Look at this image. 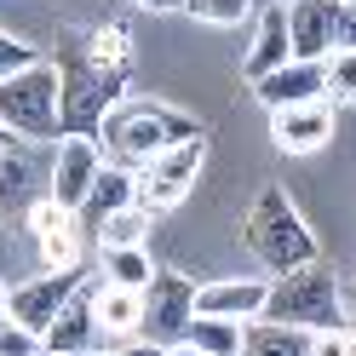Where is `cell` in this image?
<instances>
[{
  "label": "cell",
  "instance_id": "cell-1",
  "mask_svg": "<svg viewBox=\"0 0 356 356\" xmlns=\"http://www.w3.org/2000/svg\"><path fill=\"white\" fill-rule=\"evenodd\" d=\"M58 132H92L104 115L127 98V70L121 63H104L92 47H86V35H63L58 40Z\"/></svg>",
  "mask_w": 356,
  "mask_h": 356
},
{
  "label": "cell",
  "instance_id": "cell-2",
  "mask_svg": "<svg viewBox=\"0 0 356 356\" xmlns=\"http://www.w3.org/2000/svg\"><path fill=\"white\" fill-rule=\"evenodd\" d=\"M241 248H248L264 276H287L299 270V264H316V236H310V225L299 218V207L287 202L282 184H264L259 202L248 207V218H241Z\"/></svg>",
  "mask_w": 356,
  "mask_h": 356
},
{
  "label": "cell",
  "instance_id": "cell-3",
  "mask_svg": "<svg viewBox=\"0 0 356 356\" xmlns=\"http://www.w3.org/2000/svg\"><path fill=\"white\" fill-rule=\"evenodd\" d=\"M104 149H109V161L115 167H132L138 172L149 155H161L167 144H178V138H195V115H184V109H172V104H161V98H132V104H115L104 115Z\"/></svg>",
  "mask_w": 356,
  "mask_h": 356
},
{
  "label": "cell",
  "instance_id": "cell-4",
  "mask_svg": "<svg viewBox=\"0 0 356 356\" xmlns=\"http://www.w3.org/2000/svg\"><path fill=\"white\" fill-rule=\"evenodd\" d=\"M339 282H333V270L316 259V264H299V270L287 276H270V299H264V322H287V327H339Z\"/></svg>",
  "mask_w": 356,
  "mask_h": 356
},
{
  "label": "cell",
  "instance_id": "cell-5",
  "mask_svg": "<svg viewBox=\"0 0 356 356\" xmlns=\"http://www.w3.org/2000/svg\"><path fill=\"white\" fill-rule=\"evenodd\" d=\"M0 127L24 144L58 138V70L47 58H35L29 70L0 81Z\"/></svg>",
  "mask_w": 356,
  "mask_h": 356
},
{
  "label": "cell",
  "instance_id": "cell-6",
  "mask_svg": "<svg viewBox=\"0 0 356 356\" xmlns=\"http://www.w3.org/2000/svg\"><path fill=\"white\" fill-rule=\"evenodd\" d=\"M202 161H207V138H202V132L167 144L161 155H149V161L138 167V202H144L149 213L178 207V202L195 190V178H202Z\"/></svg>",
  "mask_w": 356,
  "mask_h": 356
},
{
  "label": "cell",
  "instance_id": "cell-7",
  "mask_svg": "<svg viewBox=\"0 0 356 356\" xmlns=\"http://www.w3.org/2000/svg\"><path fill=\"white\" fill-rule=\"evenodd\" d=\"M195 316V282H184L178 270H155L144 282V310H138V339L144 345H172L184 339V327Z\"/></svg>",
  "mask_w": 356,
  "mask_h": 356
},
{
  "label": "cell",
  "instance_id": "cell-8",
  "mask_svg": "<svg viewBox=\"0 0 356 356\" xmlns=\"http://www.w3.org/2000/svg\"><path fill=\"white\" fill-rule=\"evenodd\" d=\"M98 167H104V144L92 138V132H58L52 167H47V195H52L63 213H81Z\"/></svg>",
  "mask_w": 356,
  "mask_h": 356
},
{
  "label": "cell",
  "instance_id": "cell-9",
  "mask_svg": "<svg viewBox=\"0 0 356 356\" xmlns=\"http://www.w3.org/2000/svg\"><path fill=\"white\" fill-rule=\"evenodd\" d=\"M81 282H86L81 264H75V270H40L35 282H24V287H12V293H6V316L24 322V327H35V333H47V322L58 316V305L70 299Z\"/></svg>",
  "mask_w": 356,
  "mask_h": 356
},
{
  "label": "cell",
  "instance_id": "cell-10",
  "mask_svg": "<svg viewBox=\"0 0 356 356\" xmlns=\"http://www.w3.org/2000/svg\"><path fill=\"white\" fill-rule=\"evenodd\" d=\"M270 144L287 155H310L333 144V104L327 98H310V104H282L270 109Z\"/></svg>",
  "mask_w": 356,
  "mask_h": 356
},
{
  "label": "cell",
  "instance_id": "cell-11",
  "mask_svg": "<svg viewBox=\"0 0 356 356\" xmlns=\"http://www.w3.org/2000/svg\"><path fill=\"white\" fill-rule=\"evenodd\" d=\"M270 299V276H230L195 287V316H225V322H259Z\"/></svg>",
  "mask_w": 356,
  "mask_h": 356
},
{
  "label": "cell",
  "instance_id": "cell-12",
  "mask_svg": "<svg viewBox=\"0 0 356 356\" xmlns=\"http://www.w3.org/2000/svg\"><path fill=\"white\" fill-rule=\"evenodd\" d=\"M92 293L98 282H81L70 299L58 305V316L47 322V333H40V350H70V356H86L98 345V316H92Z\"/></svg>",
  "mask_w": 356,
  "mask_h": 356
},
{
  "label": "cell",
  "instance_id": "cell-13",
  "mask_svg": "<svg viewBox=\"0 0 356 356\" xmlns=\"http://www.w3.org/2000/svg\"><path fill=\"white\" fill-rule=\"evenodd\" d=\"M264 109H282V104H310V98H327V75H322V58H287L282 70L248 81Z\"/></svg>",
  "mask_w": 356,
  "mask_h": 356
},
{
  "label": "cell",
  "instance_id": "cell-14",
  "mask_svg": "<svg viewBox=\"0 0 356 356\" xmlns=\"http://www.w3.org/2000/svg\"><path fill=\"white\" fill-rule=\"evenodd\" d=\"M333 24H339V0H287V47H293V58H327Z\"/></svg>",
  "mask_w": 356,
  "mask_h": 356
},
{
  "label": "cell",
  "instance_id": "cell-15",
  "mask_svg": "<svg viewBox=\"0 0 356 356\" xmlns=\"http://www.w3.org/2000/svg\"><path fill=\"white\" fill-rule=\"evenodd\" d=\"M35 195H47L40 190V161H35V149L17 138V144H0V218H12V213H24Z\"/></svg>",
  "mask_w": 356,
  "mask_h": 356
},
{
  "label": "cell",
  "instance_id": "cell-16",
  "mask_svg": "<svg viewBox=\"0 0 356 356\" xmlns=\"http://www.w3.org/2000/svg\"><path fill=\"white\" fill-rule=\"evenodd\" d=\"M287 58H293V47H287V0H282V6H264V12H259V29H253L248 58H241V75L259 81V75L282 70Z\"/></svg>",
  "mask_w": 356,
  "mask_h": 356
},
{
  "label": "cell",
  "instance_id": "cell-17",
  "mask_svg": "<svg viewBox=\"0 0 356 356\" xmlns=\"http://www.w3.org/2000/svg\"><path fill=\"white\" fill-rule=\"evenodd\" d=\"M138 310H144V287H115L98 282L92 293V316H98V339H138Z\"/></svg>",
  "mask_w": 356,
  "mask_h": 356
},
{
  "label": "cell",
  "instance_id": "cell-18",
  "mask_svg": "<svg viewBox=\"0 0 356 356\" xmlns=\"http://www.w3.org/2000/svg\"><path fill=\"white\" fill-rule=\"evenodd\" d=\"M241 356H310V327L287 322H248L241 327Z\"/></svg>",
  "mask_w": 356,
  "mask_h": 356
},
{
  "label": "cell",
  "instance_id": "cell-19",
  "mask_svg": "<svg viewBox=\"0 0 356 356\" xmlns=\"http://www.w3.org/2000/svg\"><path fill=\"white\" fill-rule=\"evenodd\" d=\"M127 202H138V172H132V167H115V161H104L98 178H92V190H86V207H81V213L104 218V213H115V207H127Z\"/></svg>",
  "mask_w": 356,
  "mask_h": 356
},
{
  "label": "cell",
  "instance_id": "cell-20",
  "mask_svg": "<svg viewBox=\"0 0 356 356\" xmlns=\"http://www.w3.org/2000/svg\"><path fill=\"white\" fill-rule=\"evenodd\" d=\"M149 225H155V213L144 202H127L98 218V248H149Z\"/></svg>",
  "mask_w": 356,
  "mask_h": 356
},
{
  "label": "cell",
  "instance_id": "cell-21",
  "mask_svg": "<svg viewBox=\"0 0 356 356\" xmlns=\"http://www.w3.org/2000/svg\"><path fill=\"white\" fill-rule=\"evenodd\" d=\"M241 327L248 322H225V316H190L184 345H195L202 356H241Z\"/></svg>",
  "mask_w": 356,
  "mask_h": 356
},
{
  "label": "cell",
  "instance_id": "cell-22",
  "mask_svg": "<svg viewBox=\"0 0 356 356\" xmlns=\"http://www.w3.org/2000/svg\"><path fill=\"white\" fill-rule=\"evenodd\" d=\"M149 276H155L149 248H104V282H115V287H144Z\"/></svg>",
  "mask_w": 356,
  "mask_h": 356
},
{
  "label": "cell",
  "instance_id": "cell-23",
  "mask_svg": "<svg viewBox=\"0 0 356 356\" xmlns=\"http://www.w3.org/2000/svg\"><path fill=\"white\" fill-rule=\"evenodd\" d=\"M322 75H327V98L333 104H356V47H333L322 58Z\"/></svg>",
  "mask_w": 356,
  "mask_h": 356
},
{
  "label": "cell",
  "instance_id": "cell-24",
  "mask_svg": "<svg viewBox=\"0 0 356 356\" xmlns=\"http://www.w3.org/2000/svg\"><path fill=\"white\" fill-rule=\"evenodd\" d=\"M35 241H40V264H47V270H75V264H81V230H75V218L58 225L52 236H35Z\"/></svg>",
  "mask_w": 356,
  "mask_h": 356
},
{
  "label": "cell",
  "instance_id": "cell-25",
  "mask_svg": "<svg viewBox=\"0 0 356 356\" xmlns=\"http://www.w3.org/2000/svg\"><path fill=\"white\" fill-rule=\"evenodd\" d=\"M86 47H92L104 63H121V70H132V35H127L121 24H104V29H92V35H86Z\"/></svg>",
  "mask_w": 356,
  "mask_h": 356
},
{
  "label": "cell",
  "instance_id": "cell-26",
  "mask_svg": "<svg viewBox=\"0 0 356 356\" xmlns=\"http://www.w3.org/2000/svg\"><path fill=\"white\" fill-rule=\"evenodd\" d=\"M184 12H190V17H202V24L230 29V24H241V17L253 12V0H184Z\"/></svg>",
  "mask_w": 356,
  "mask_h": 356
},
{
  "label": "cell",
  "instance_id": "cell-27",
  "mask_svg": "<svg viewBox=\"0 0 356 356\" xmlns=\"http://www.w3.org/2000/svg\"><path fill=\"white\" fill-rule=\"evenodd\" d=\"M24 218H29V236H52L58 225H70L75 213H63V207L52 202V195H35V202L24 207Z\"/></svg>",
  "mask_w": 356,
  "mask_h": 356
},
{
  "label": "cell",
  "instance_id": "cell-28",
  "mask_svg": "<svg viewBox=\"0 0 356 356\" xmlns=\"http://www.w3.org/2000/svg\"><path fill=\"white\" fill-rule=\"evenodd\" d=\"M35 350H40V333L35 327L0 316V356H35Z\"/></svg>",
  "mask_w": 356,
  "mask_h": 356
},
{
  "label": "cell",
  "instance_id": "cell-29",
  "mask_svg": "<svg viewBox=\"0 0 356 356\" xmlns=\"http://www.w3.org/2000/svg\"><path fill=\"white\" fill-rule=\"evenodd\" d=\"M35 58H40V52L29 47V40H17V35H6V29H0V81H6V75H17V70H29Z\"/></svg>",
  "mask_w": 356,
  "mask_h": 356
},
{
  "label": "cell",
  "instance_id": "cell-30",
  "mask_svg": "<svg viewBox=\"0 0 356 356\" xmlns=\"http://www.w3.org/2000/svg\"><path fill=\"white\" fill-rule=\"evenodd\" d=\"M310 356H345V327H322V333H310Z\"/></svg>",
  "mask_w": 356,
  "mask_h": 356
},
{
  "label": "cell",
  "instance_id": "cell-31",
  "mask_svg": "<svg viewBox=\"0 0 356 356\" xmlns=\"http://www.w3.org/2000/svg\"><path fill=\"white\" fill-rule=\"evenodd\" d=\"M333 47H356V0H339V24H333Z\"/></svg>",
  "mask_w": 356,
  "mask_h": 356
},
{
  "label": "cell",
  "instance_id": "cell-32",
  "mask_svg": "<svg viewBox=\"0 0 356 356\" xmlns=\"http://www.w3.org/2000/svg\"><path fill=\"white\" fill-rule=\"evenodd\" d=\"M86 356H161V350H155V345H104V350H86Z\"/></svg>",
  "mask_w": 356,
  "mask_h": 356
},
{
  "label": "cell",
  "instance_id": "cell-33",
  "mask_svg": "<svg viewBox=\"0 0 356 356\" xmlns=\"http://www.w3.org/2000/svg\"><path fill=\"white\" fill-rule=\"evenodd\" d=\"M127 6H138V12H184V0H127Z\"/></svg>",
  "mask_w": 356,
  "mask_h": 356
},
{
  "label": "cell",
  "instance_id": "cell-34",
  "mask_svg": "<svg viewBox=\"0 0 356 356\" xmlns=\"http://www.w3.org/2000/svg\"><path fill=\"white\" fill-rule=\"evenodd\" d=\"M161 356H202L195 345H184V339H172V345H161Z\"/></svg>",
  "mask_w": 356,
  "mask_h": 356
},
{
  "label": "cell",
  "instance_id": "cell-35",
  "mask_svg": "<svg viewBox=\"0 0 356 356\" xmlns=\"http://www.w3.org/2000/svg\"><path fill=\"white\" fill-rule=\"evenodd\" d=\"M345 356H356V327H345Z\"/></svg>",
  "mask_w": 356,
  "mask_h": 356
},
{
  "label": "cell",
  "instance_id": "cell-36",
  "mask_svg": "<svg viewBox=\"0 0 356 356\" xmlns=\"http://www.w3.org/2000/svg\"><path fill=\"white\" fill-rule=\"evenodd\" d=\"M6 293H12V287H6V282H0V316H6Z\"/></svg>",
  "mask_w": 356,
  "mask_h": 356
},
{
  "label": "cell",
  "instance_id": "cell-37",
  "mask_svg": "<svg viewBox=\"0 0 356 356\" xmlns=\"http://www.w3.org/2000/svg\"><path fill=\"white\" fill-rule=\"evenodd\" d=\"M0 144H17V138H12V132H6V127H0Z\"/></svg>",
  "mask_w": 356,
  "mask_h": 356
},
{
  "label": "cell",
  "instance_id": "cell-38",
  "mask_svg": "<svg viewBox=\"0 0 356 356\" xmlns=\"http://www.w3.org/2000/svg\"><path fill=\"white\" fill-rule=\"evenodd\" d=\"M35 356H70V350H35Z\"/></svg>",
  "mask_w": 356,
  "mask_h": 356
}]
</instances>
